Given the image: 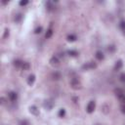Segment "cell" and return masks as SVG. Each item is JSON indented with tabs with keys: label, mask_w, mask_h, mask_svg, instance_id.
<instances>
[{
	"label": "cell",
	"mask_w": 125,
	"mask_h": 125,
	"mask_svg": "<svg viewBox=\"0 0 125 125\" xmlns=\"http://www.w3.org/2000/svg\"><path fill=\"white\" fill-rule=\"evenodd\" d=\"M8 96H9V99H10V101L11 102H17V100H18V93L17 92H14V91H12V92H10L9 94H8Z\"/></svg>",
	"instance_id": "5"
},
{
	"label": "cell",
	"mask_w": 125,
	"mask_h": 125,
	"mask_svg": "<svg viewBox=\"0 0 125 125\" xmlns=\"http://www.w3.org/2000/svg\"><path fill=\"white\" fill-rule=\"evenodd\" d=\"M122 65H123L122 61H121V60H118V61L116 62V63H115V65H114V70H119V69L122 67Z\"/></svg>",
	"instance_id": "12"
},
{
	"label": "cell",
	"mask_w": 125,
	"mask_h": 125,
	"mask_svg": "<svg viewBox=\"0 0 125 125\" xmlns=\"http://www.w3.org/2000/svg\"><path fill=\"white\" fill-rule=\"evenodd\" d=\"M69 84H70L71 88L74 89V90H78V89L81 88V82H80V80H79L77 77H73V78H71Z\"/></svg>",
	"instance_id": "1"
},
{
	"label": "cell",
	"mask_w": 125,
	"mask_h": 125,
	"mask_svg": "<svg viewBox=\"0 0 125 125\" xmlns=\"http://www.w3.org/2000/svg\"><path fill=\"white\" fill-rule=\"evenodd\" d=\"M34 81H35V75L34 74H30L28 76V78H27V84L31 86V85H33Z\"/></svg>",
	"instance_id": "11"
},
{
	"label": "cell",
	"mask_w": 125,
	"mask_h": 125,
	"mask_svg": "<svg viewBox=\"0 0 125 125\" xmlns=\"http://www.w3.org/2000/svg\"><path fill=\"white\" fill-rule=\"evenodd\" d=\"M42 26H38V27H36L35 28V30H34V32L36 33V34H38V33H41L42 32Z\"/></svg>",
	"instance_id": "23"
},
{
	"label": "cell",
	"mask_w": 125,
	"mask_h": 125,
	"mask_svg": "<svg viewBox=\"0 0 125 125\" xmlns=\"http://www.w3.org/2000/svg\"><path fill=\"white\" fill-rule=\"evenodd\" d=\"M19 125H30V124H29V122H28L26 119H23V120H21V121H20Z\"/></svg>",
	"instance_id": "22"
},
{
	"label": "cell",
	"mask_w": 125,
	"mask_h": 125,
	"mask_svg": "<svg viewBox=\"0 0 125 125\" xmlns=\"http://www.w3.org/2000/svg\"><path fill=\"white\" fill-rule=\"evenodd\" d=\"M9 36V29L6 28L5 29V32H4V35H3V38H7Z\"/></svg>",
	"instance_id": "27"
},
{
	"label": "cell",
	"mask_w": 125,
	"mask_h": 125,
	"mask_svg": "<svg viewBox=\"0 0 125 125\" xmlns=\"http://www.w3.org/2000/svg\"><path fill=\"white\" fill-rule=\"evenodd\" d=\"M117 98L119 99V101L121 102V104H125V94H124V93H123V94H121V95H119Z\"/></svg>",
	"instance_id": "18"
},
{
	"label": "cell",
	"mask_w": 125,
	"mask_h": 125,
	"mask_svg": "<svg viewBox=\"0 0 125 125\" xmlns=\"http://www.w3.org/2000/svg\"><path fill=\"white\" fill-rule=\"evenodd\" d=\"M77 39V37H76V35H74V34H69L68 36H67V41H69V42H73V41H75Z\"/></svg>",
	"instance_id": "15"
},
{
	"label": "cell",
	"mask_w": 125,
	"mask_h": 125,
	"mask_svg": "<svg viewBox=\"0 0 125 125\" xmlns=\"http://www.w3.org/2000/svg\"><path fill=\"white\" fill-rule=\"evenodd\" d=\"M64 115H65V109L64 108H61L59 110V116L60 117H64Z\"/></svg>",
	"instance_id": "20"
},
{
	"label": "cell",
	"mask_w": 125,
	"mask_h": 125,
	"mask_svg": "<svg viewBox=\"0 0 125 125\" xmlns=\"http://www.w3.org/2000/svg\"><path fill=\"white\" fill-rule=\"evenodd\" d=\"M53 105H54V102H52V100L45 101V103H44V106H45L47 109H49V110L53 107Z\"/></svg>",
	"instance_id": "6"
},
{
	"label": "cell",
	"mask_w": 125,
	"mask_h": 125,
	"mask_svg": "<svg viewBox=\"0 0 125 125\" xmlns=\"http://www.w3.org/2000/svg\"><path fill=\"white\" fill-rule=\"evenodd\" d=\"M50 63H51V65H53V66H59V65H60V60H59V58H58L57 56L52 57V58L50 59Z\"/></svg>",
	"instance_id": "4"
},
{
	"label": "cell",
	"mask_w": 125,
	"mask_h": 125,
	"mask_svg": "<svg viewBox=\"0 0 125 125\" xmlns=\"http://www.w3.org/2000/svg\"><path fill=\"white\" fill-rule=\"evenodd\" d=\"M96 58H97V60H99V61H103L104 59V53L102 52V51H97L96 52Z\"/></svg>",
	"instance_id": "10"
},
{
	"label": "cell",
	"mask_w": 125,
	"mask_h": 125,
	"mask_svg": "<svg viewBox=\"0 0 125 125\" xmlns=\"http://www.w3.org/2000/svg\"><path fill=\"white\" fill-rule=\"evenodd\" d=\"M51 78L53 79V80H60L61 79V73L59 72V71H55V72H53L52 74H51Z\"/></svg>",
	"instance_id": "8"
},
{
	"label": "cell",
	"mask_w": 125,
	"mask_h": 125,
	"mask_svg": "<svg viewBox=\"0 0 125 125\" xmlns=\"http://www.w3.org/2000/svg\"><path fill=\"white\" fill-rule=\"evenodd\" d=\"M21 68H22L23 70H28V69L30 68V64H29V62H23Z\"/></svg>",
	"instance_id": "17"
},
{
	"label": "cell",
	"mask_w": 125,
	"mask_h": 125,
	"mask_svg": "<svg viewBox=\"0 0 125 125\" xmlns=\"http://www.w3.org/2000/svg\"><path fill=\"white\" fill-rule=\"evenodd\" d=\"M119 79H120V81H121V82H125V73H122V74H120V76H119Z\"/></svg>",
	"instance_id": "26"
},
{
	"label": "cell",
	"mask_w": 125,
	"mask_h": 125,
	"mask_svg": "<svg viewBox=\"0 0 125 125\" xmlns=\"http://www.w3.org/2000/svg\"><path fill=\"white\" fill-rule=\"evenodd\" d=\"M21 20V14H18L16 17H15V21H20Z\"/></svg>",
	"instance_id": "25"
},
{
	"label": "cell",
	"mask_w": 125,
	"mask_h": 125,
	"mask_svg": "<svg viewBox=\"0 0 125 125\" xmlns=\"http://www.w3.org/2000/svg\"><path fill=\"white\" fill-rule=\"evenodd\" d=\"M95 108H96V103H95V101H90L89 104H87V109H86L87 112L88 113H92V112H94Z\"/></svg>",
	"instance_id": "3"
},
{
	"label": "cell",
	"mask_w": 125,
	"mask_h": 125,
	"mask_svg": "<svg viewBox=\"0 0 125 125\" xmlns=\"http://www.w3.org/2000/svg\"><path fill=\"white\" fill-rule=\"evenodd\" d=\"M119 27H120V29H121L123 32H125V21H120Z\"/></svg>",
	"instance_id": "19"
},
{
	"label": "cell",
	"mask_w": 125,
	"mask_h": 125,
	"mask_svg": "<svg viewBox=\"0 0 125 125\" xmlns=\"http://www.w3.org/2000/svg\"><path fill=\"white\" fill-rule=\"evenodd\" d=\"M115 49H116V48H115L114 45H109L108 48H107V51H108L109 53H113V52L115 51Z\"/></svg>",
	"instance_id": "21"
},
{
	"label": "cell",
	"mask_w": 125,
	"mask_h": 125,
	"mask_svg": "<svg viewBox=\"0 0 125 125\" xmlns=\"http://www.w3.org/2000/svg\"><path fill=\"white\" fill-rule=\"evenodd\" d=\"M52 35H53V29H52V28H49V29L47 30L46 34H45V38H46V39H49Z\"/></svg>",
	"instance_id": "14"
},
{
	"label": "cell",
	"mask_w": 125,
	"mask_h": 125,
	"mask_svg": "<svg viewBox=\"0 0 125 125\" xmlns=\"http://www.w3.org/2000/svg\"><path fill=\"white\" fill-rule=\"evenodd\" d=\"M97 125H99V124H97Z\"/></svg>",
	"instance_id": "29"
},
{
	"label": "cell",
	"mask_w": 125,
	"mask_h": 125,
	"mask_svg": "<svg viewBox=\"0 0 125 125\" xmlns=\"http://www.w3.org/2000/svg\"><path fill=\"white\" fill-rule=\"evenodd\" d=\"M67 54L70 56V57H77L78 56V52L75 51V50H69L67 52Z\"/></svg>",
	"instance_id": "16"
},
{
	"label": "cell",
	"mask_w": 125,
	"mask_h": 125,
	"mask_svg": "<svg viewBox=\"0 0 125 125\" xmlns=\"http://www.w3.org/2000/svg\"><path fill=\"white\" fill-rule=\"evenodd\" d=\"M46 8H47L48 11H53V10H55V6L53 5V2H51V1H48V2L46 3Z\"/></svg>",
	"instance_id": "13"
},
{
	"label": "cell",
	"mask_w": 125,
	"mask_h": 125,
	"mask_svg": "<svg viewBox=\"0 0 125 125\" xmlns=\"http://www.w3.org/2000/svg\"><path fill=\"white\" fill-rule=\"evenodd\" d=\"M120 110H121L122 113L125 114V104H121V106H120Z\"/></svg>",
	"instance_id": "28"
},
{
	"label": "cell",
	"mask_w": 125,
	"mask_h": 125,
	"mask_svg": "<svg viewBox=\"0 0 125 125\" xmlns=\"http://www.w3.org/2000/svg\"><path fill=\"white\" fill-rule=\"evenodd\" d=\"M29 111H30L33 115H36V116L39 115V109H38L35 105H31V106L29 107Z\"/></svg>",
	"instance_id": "7"
},
{
	"label": "cell",
	"mask_w": 125,
	"mask_h": 125,
	"mask_svg": "<svg viewBox=\"0 0 125 125\" xmlns=\"http://www.w3.org/2000/svg\"><path fill=\"white\" fill-rule=\"evenodd\" d=\"M96 67H97V64H96L95 62H86V63L82 66V68H83V69H86V70L94 69V68H96Z\"/></svg>",
	"instance_id": "2"
},
{
	"label": "cell",
	"mask_w": 125,
	"mask_h": 125,
	"mask_svg": "<svg viewBox=\"0 0 125 125\" xmlns=\"http://www.w3.org/2000/svg\"><path fill=\"white\" fill-rule=\"evenodd\" d=\"M22 63H23V62H22V61H21V60H15V61L13 62L14 66H15V67H17V68H20V67L21 68Z\"/></svg>",
	"instance_id": "9"
},
{
	"label": "cell",
	"mask_w": 125,
	"mask_h": 125,
	"mask_svg": "<svg viewBox=\"0 0 125 125\" xmlns=\"http://www.w3.org/2000/svg\"><path fill=\"white\" fill-rule=\"evenodd\" d=\"M27 4H28V1L27 0H21V1H20V5L21 6H25Z\"/></svg>",
	"instance_id": "24"
}]
</instances>
